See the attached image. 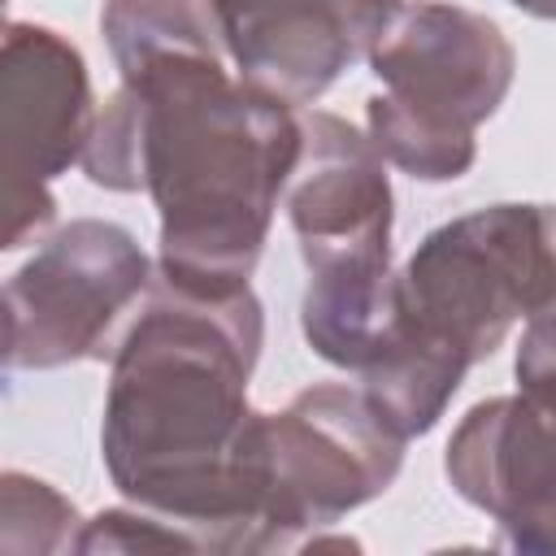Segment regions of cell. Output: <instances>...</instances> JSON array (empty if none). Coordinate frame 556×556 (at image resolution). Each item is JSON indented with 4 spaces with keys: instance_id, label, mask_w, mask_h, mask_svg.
<instances>
[{
    "instance_id": "obj_1",
    "label": "cell",
    "mask_w": 556,
    "mask_h": 556,
    "mask_svg": "<svg viewBox=\"0 0 556 556\" xmlns=\"http://www.w3.org/2000/svg\"><path fill=\"white\" fill-rule=\"evenodd\" d=\"M261 343L252 287L204 295L156 274L109 356L104 469L200 552H269L265 413L248 404Z\"/></svg>"
},
{
    "instance_id": "obj_2",
    "label": "cell",
    "mask_w": 556,
    "mask_h": 556,
    "mask_svg": "<svg viewBox=\"0 0 556 556\" xmlns=\"http://www.w3.org/2000/svg\"><path fill=\"white\" fill-rule=\"evenodd\" d=\"M300 135L287 100L230 78L226 48H187L122 74L78 165L96 187L152 195L161 278L230 295L265 252Z\"/></svg>"
},
{
    "instance_id": "obj_3",
    "label": "cell",
    "mask_w": 556,
    "mask_h": 556,
    "mask_svg": "<svg viewBox=\"0 0 556 556\" xmlns=\"http://www.w3.org/2000/svg\"><path fill=\"white\" fill-rule=\"evenodd\" d=\"M369 70L382 91L369 96V139L387 165L417 182H452L478 156V126L504 104L517 52L508 35L465 4H400Z\"/></svg>"
},
{
    "instance_id": "obj_4",
    "label": "cell",
    "mask_w": 556,
    "mask_h": 556,
    "mask_svg": "<svg viewBox=\"0 0 556 556\" xmlns=\"http://www.w3.org/2000/svg\"><path fill=\"white\" fill-rule=\"evenodd\" d=\"M400 304L469 365L556 304V208L486 204L434 226L400 269Z\"/></svg>"
},
{
    "instance_id": "obj_5",
    "label": "cell",
    "mask_w": 556,
    "mask_h": 556,
    "mask_svg": "<svg viewBox=\"0 0 556 556\" xmlns=\"http://www.w3.org/2000/svg\"><path fill=\"white\" fill-rule=\"evenodd\" d=\"M404 443L365 400L361 387L317 382L282 413H265V526L269 552L356 547L321 530L378 500L400 465Z\"/></svg>"
},
{
    "instance_id": "obj_6",
    "label": "cell",
    "mask_w": 556,
    "mask_h": 556,
    "mask_svg": "<svg viewBox=\"0 0 556 556\" xmlns=\"http://www.w3.org/2000/svg\"><path fill=\"white\" fill-rule=\"evenodd\" d=\"M152 278L126 226L74 217L4 282V365L61 369L113 356Z\"/></svg>"
},
{
    "instance_id": "obj_7",
    "label": "cell",
    "mask_w": 556,
    "mask_h": 556,
    "mask_svg": "<svg viewBox=\"0 0 556 556\" xmlns=\"http://www.w3.org/2000/svg\"><path fill=\"white\" fill-rule=\"evenodd\" d=\"M96 117L83 52L48 26L9 22L0 43L4 252L35 243L52 226L56 200L48 182L83 161Z\"/></svg>"
},
{
    "instance_id": "obj_8",
    "label": "cell",
    "mask_w": 556,
    "mask_h": 556,
    "mask_svg": "<svg viewBox=\"0 0 556 556\" xmlns=\"http://www.w3.org/2000/svg\"><path fill=\"white\" fill-rule=\"evenodd\" d=\"M443 469L456 495L495 521L500 547L556 556V404L526 391L473 404Z\"/></svg>"
},
{
    "instance_id": "obj_9",
    "label": "cell",
    "mask_w": 556,
    "mask_h": 556,
    "mask_svg": "<svg viewBox=\"0 0 556 556\" xmlns=\"http://www.w3.org/2000/svg\"><path fill=\"white\" fill-rule=\"evenodd\" d=\"M235 74L287 104L321 100L369 48L400 0H208Z\"/></svg>"
},
{
    "instance_id": "obj_10",
    "label": "cell",
    "mask_w": 556,
    "mask_h": 556,
    "mask_svg": "<svg viewBox=\"0 0 556 556\" xmlns=\"http://www.w3.org/2000/svg\"><path fill=\"white\" fill-rule=\"evenodd\" d=\"M300 156L282 204L295 230L304 269L391 261V178L369 135L352 122L308 109L300 117Z\"/></svg>"
},
{
    "instance_id": "obj_11",
    "label": "cell",
    "mask_w": 556,
    "mask_h": 556,
    "mask_svg": "<svg viewBox=\"0 0 556 556\" xmlns=\"http://www.w3.org/2000/svg\"><path fill=\"white\" fill-rule=\"evenodd\" d=\"M395 317H400V274L391 269V261L308 269V287L300 300V330L321 361L361 374L391 339Z\"/></svg>"
},
{
    "instance_id": "obj_12",
    "label": "cell",
    "mask_w": 556,
    "mask_h": 556,
    "mask_svg": "<svg viewBox=\"0 0 556 556\" xmlns=\"http://www.w3.org/2000/svg\"><path fill=\"white\" fill-rule=\"evenodd\" d=\"M469 369L473 365L456 348H447L439 334H430L400 304L391 339L361 369V391L400 439H413V434H426L439 426V417L447 413V404L460 391Z\"/></svg>"
},
{
    "instance_id": "obj_13",
    "label": "cell",
    "mask_w": 556,
    "mask_h": 556,
    "mask_svg": "<svg viewBox=\"0 0 556 556\" xmlns=\"http://www.w3.org/2000/svg\"><path fill=\"white\" fill-rule=\"evenodd\" d=\"M100 30L122 74L165 52L226 48L208 0H104Z\"/></svg>"
},
{
    "instance_id": "obj_14",
    "label": "cell",
    "mask_w": 556,
    "mask_h": 556,
    "mask_svg": "<svg viewBox=\"0 0 556 556\" xmlns=\"http://www.w3.org/2000/svg\"><path fill=\"white\" fill-rule=\"evenodd\" d=\"M74 526H78V513L56 486H48L43 478H30L22 469H4V478H0V547L9 556L65 552L78 543Z\"/></svg>"
},
{
    "instance_id": "obj_15",
    "label": "cell",
    "mask_w": 556,
    "mask_h": 556,
    "mask_svg": "<svg viewBox=\"0 0 556 556\" xmlns=\"http://www.w3.org/2000/svg\"><path fill=\"white\" fill-rule=\"evenodd\" d=\"M74 552H200V543L191 539V530H182L178 521L126 504V508H104L91 521H83Z\"/></svg>"
},
{
    "instance_id": "obj_16",
    "label": "cell",
    "mask_w": 556,
    "mask_h": 556,
    "mask_svg": "<svg viewBox=\"0 0 556 556\" xmlns=\"http://www.w3.org/2000/svg\"><path fill=\"white\" fill-rule=\"evenodd\" d=\"M513 9L530 13V17H543V22H556V0H508Z\"/></svg>"
}]
</instances>
